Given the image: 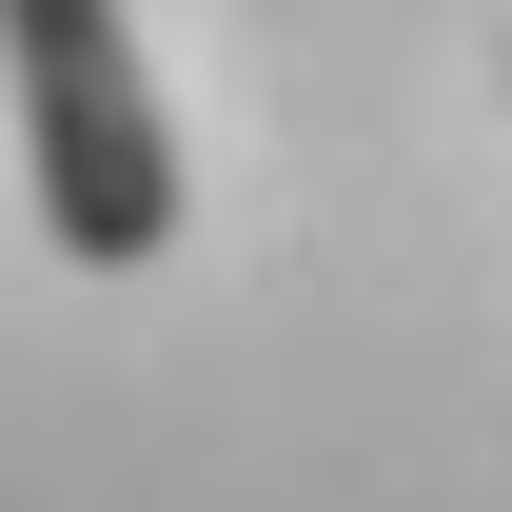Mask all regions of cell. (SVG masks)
<instances>
[{"label":"cell","mask_w":512,"mask_h":512,"mask_svg":"<svg viewBox=\"0 0 512 512\" xmlns=\"http://www.w3.org/2000/svg\"><path fill=\"white\" fill-rule=\"evenodd\" d=\"M0 79H20V197L79 276H138L178 256V119L138 79L119 0H0Z\"/></svg>","instance_id":"cell-1"}]
</instances>
